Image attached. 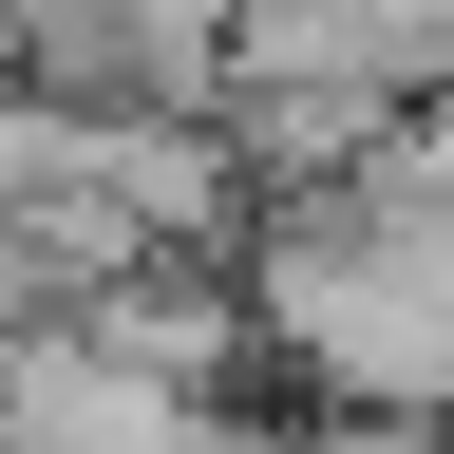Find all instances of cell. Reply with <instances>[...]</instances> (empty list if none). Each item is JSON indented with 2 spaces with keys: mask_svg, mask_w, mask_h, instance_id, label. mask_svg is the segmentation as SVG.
Wrapping results in <instances>:
<instances>
[{
  "mask_svg": "<svg viewBox=\"0 0 454 454\" xmlns=\"http://www.w3.org/2000/svg\"><path fill=\"white\" fill-rule=\"evenodd\" d=\"M0 454H170V397L114 360H0Z\"/></svg>",
  "mask_w": 454,
  "mask_h": 454,
  "instance_id": "6da1fadb",
  "label": "cell"
}]
</instances>
